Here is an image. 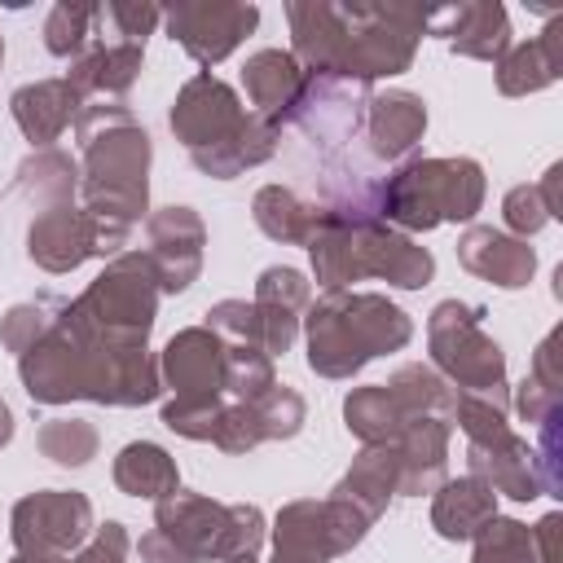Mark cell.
I'll list each match as a JSON object with an SVG mask.
<instances>
[{"instance_id": "6da1fadb", "label": "cell", "mask_w": 563, "mask_h": 563, "mask_svg": "<svg viewBox=\"0 0 563 563\" xmlns=\"http://www.w3.org/2000/svg\"><path fill=\"white\" fill-rule=\"evenodd\" d=\"M290 57L308 75L374 84L383 75L409 70L418 40L427 31V9L405 4H330L290 0Z\"/></svg>"}, {"instance_id": "7a4b0ae2", "label": "cell", "mask_w": 563, "mask_h": 563, "mask_svg": "<svg viewBox=\"0 0 563 563\" xmlns=\"http://www.w3.org/2000/svg\"><path fill=\"white\" fill-rule=\"evenodd\" d=\"M75 136L84 150L79 211L92 220L101 255H119L150 198V132L132 119L128 106L106 101L79 110Z\"/></svg>"}, {"instance_id": "3957f363", "label": "cell", "mask_w": 563, "mask_h": 563, "mask_svg": "<svg viewBox=\"0 0 563 563\" xmlns=\"http://www.w3.org/2000/svg\"><path fill=\"white\" fill-rule=\"evenodd\" d=\"M22 387L35 405L97 400V405H150L163 391L158 361L150 352H110L75 339L70 330L48 325V334L18 356Z\"/></svg>"}, {"instance_id": "277c9868", "label": "cell", "mask_w": 563, "mask_h": 563, "mask_svg": "<svg viewBox=\"0 0 563 563\" xmlns=\"http://www.w3.org/2000/svg\"><path fill=\"white\" fill-rule=\"evenodd\" d=\"M167 123H172L176 141L189 150L194 167L216 180H233L246 167L268 163L282 141V132L273 123L255 119L238 101V92L224 79H216L211 70H198L176 92Z\"/></svg>"}, {"instance_id": "5b68a950", "label": "cell", "mask_w": 563, "mask_h": 563, "mask_svg": "<svg viewBox=\"0 0 563 563\" xmlns=\"http://www.w3.org/2000/svg\"><path fill=\"white\" fill-rule=\"evenodd\" d=\"M308 255L325 290H347L361 277H383L400 290H418L435 273L427 246H418L413 238L374 220L361 207H325V220L308 242Z\"/></svg>"}, {"instance_id": "8992f818", "label": "cell", "mask_w": 563, "mask_h": 563, "mask_svg": "<svg viewBox=\"0 0 563 563\" xmlns=\"http://www.w3.org/2000/svg\"><path fill=\"white\" fill-rule=\"evenodd\" d=\"M308 365L321 378H352L383 352L413 339L409 312L378 290H325L308 303Z\"/></svg>"}, {"instance_id": "52a82bcc", "label": "cell", "mask_w": 563, "mask_h": 563, "mask_svg": "<svg viewBox=\"0 0 563 563\" xmlns=\"http://www.w3.org/2000/svg\"><path fill=\"white\" fill-rule=\"evenodd\" d=\"M158 273L145 251L114 255L97 282L70 303L57 308V325L75 339L110 352H145L154 312H158Z\"/></svg>"}, {"instance_id": "ba28073f", "label": "cell", "mask_w": 563, "mask_h": 563, "mask_svg": "<svg viewBox=\"0 0 563 563\" xmlns=\"http://www.w3.org/2000/svg\"><path fill=\"white\" fill-rule=\"evenodd\" d=\"M356 207L405 233L475 220L484 207V167L475 158H413Z\"/></svg>"}, {"instance_id": "9c48e42d", "label": "cell", "mask_w": 563, "mask_h": 563, "mask_svg": "<svg viewBox=\"0 0 563 563\" xmlns=\"http://www.w3.org/2000/svg\"><path fill=\"white\" fill-rule=\"evenodd\" d=\"M453 422L466 435V466H471L466 475H479L493 493H506L515 501H532V497L545 493L537 453H532V444L523 435H515V427L506 422V405L501 400L457 391Z\"/></svg>"}, {"instance_id": "30bf717a", "label": "cell", "mask_w": 563, "mask_h": 563, "mask_svg": "<svg viewBox=\"0 0 563 563\" xmlns=\"http://www.w3.org/2000/svg\"><path fill=\"white\" fill-rule=\"evenodd\" d=\"M154 528L172 537L194 563L202 559H246L264 545V515L246 501H211L202 493H167L154 506Z\"/></svg>"}, {"instance_id": "8fae6325", "label": "cell", "mask_w": 563, "mask_h": 563, "mask_svg": "<svg viewBox=\"0 0 563 563\" xmlns=\"http://www.w3.org/2000/svg\"><path fill=\"white\" fill-rule=\"evenodd\" d=\"M427 343L435 369L444 374V383H453V391H471L506 405V356L484 334V308L462 299L435 303L427 321Z\"/></svg>"}, {"instance_id": "7c38bea8", "label": "cell", "mask_w": 563, "mask_h": 563, "mask_svg": "<svg viewBox=\"0 0 563 563\" xmlns=\"http://www.w3.org/2000/svg\"><path fill=\"white\" fill-rule=\"evenodd\" d=\"M369 515H361L343 497H303L277 510L273 523V563H330L347 554L369 532Z\"/></svg>"}, {"instance_id": "4fadbf2b", "label": "cell", "mask_w": 563, "mask_h": 563, "mask_svg": "<svg viewBox=\"0 0 563 563\" xmlns=\"http://www.w3.org/2000/svg\"><path fill=\"white\" fill-rule=\"evenodd\" d=\"M9 537L18 554H70L92 537V501L70 488L26 493L13 506Z\"/></svg>"}, {"instance_id": "5bb4252c", "label": "cell", "mask_w": 563, "mask_h": 563, "mask_svg": "<svg viewBox=\"0 0 563 563\" xmlns=\"http://www.w3.org/2000/svg\"><path fill=\"white\" fill-rule=\"evenodd\" d=\"M167 35L198 62V66H216L224 62L260 22L255 4H238V0H185L163 9Z\"/></svg>"}, {"instance_id": "9a60e30c", "label": "cell", "mask_w": 563, "mask_h": 563, "mask_svg": "<svg viewBox=\"0 0 563 563\" xmlns=\"http://www.w3.org/2000/svg\"><path fill=\"white\" fill-rule=\"evenodd\" d=\"M158 378L172 387L180 405H211L224 400V339L207 325H189L167 339L158 356Z\"/></svg>"}, {"instance_id": "2e32d148", "label": "cell", "mask_w": 563, "mask_h": 563, "mask_svg": "<svg viewBox=\"0 0 563 563\" xmlns=\"http://www.w3.org/2000/svg\"><path fill=\"white\" fill-rule=\"evenodd\" d=\"M365 106H369V88L365 84L303 70V92H299V101H295L286 123H299L317 145H343L365 123Z\"/></svg>"}, {"instance_id": "e0dca14e", "label": "cell", "mask_w": 563, "mask_h": 563, "mask_svg": "<svg viewBox=\"0 0 563 563\" xmlns=\"http://www.w3.org/2000/svg\"><path fill=\"white\" fill-rule=\"evenodd\" d=\"M150 233V264L158 273V290L163 295H180L198 282L202 273V246H207V229L198 220L194 207H158L145 220Z\"/></svg>"}, {"instance_id": "ac0fdd59", "label": "cell", "mask_w": 563, "mask_h": 563, "mask_svg": "<svg viewBox=\"0 0 563 563\" xmlns=\"http://www.w3.org/2000/svg\"><path fill=\"white\" fill-rule=\"evenodd\" d=\"M427 31L440 35L453 53L479 62H501L510 48V18L497 0H462V4L427 9Z\"/></svg>"}, {"instance_id": "d6986e66", "label": "cell", "mask_w": 563, "mask_h": 563, "mask_svg": "<svg viewBox=\"0 0 563 563\" xmlns=\"http://www.w3.org/2000/svg\"><path fill=\"white\" fill-rule=\"evenodd\" d=\"M26 255L44 268V273H70L79 268L84 260L101 255V242H97V229L92 220L66 202V207H44L35 211L31 229H26Z\"/></svg>"}, {"instance_id": "ffe728a7", "label": "cell", "mask_w": 563, "mask_h": 563, "mask_svg": "<svg viewBox=\"0 0 563 563\" xmlns=\"http://www.w3.org/2000/svg\"><path fill=\"white\" fill-rule=\"evenodd\" d=\"M427 132V101L418 92L405 88H387L374 92L365 106V136H369V154L383 163H400L418 150Z\"/></svg>"}, {"instance_id": "44dd1931", "label": "cell", "mask_w": 563, "mask_h": 563, "mask_svg": "<svg viewBox=\"0 0 563 563\" xmlns=\"http://www.w3.org/2000/svg\"><path fill=\"white\" fill-rule=\"evenodd\" d=\"M242 88H246L251 114L282 132L299 92H303V66L286 48H260L242 66Z\"/></svg>"}, {"instance_id": "7402d4cb", "label": "cell", "mask_w": 563, "mask_h": 563, "mask_svg": "<svg viewBox=\"0 0 563 563\" xmlns=\"http://www.w3.org/2000/svg\"><path fill=\"white\" fill-rule=\"evenodd\" d=\"M9 110H13V123L22 128V136H26L35 150H53V141H62V132L79 119L84 97H79L75 84L62 75V79L22 84V88L9 97Z\"/></svg>"}, {"instance_id": "603a6c76", "label": "cell", "mask_w": 563, "mask_h": 563, "mask_svg": "<svg viewBox=\"0 0 563 563\" xmlns=\"http://www.w3.org/2000/svg\"><path fill=\"white\" fill-rule=\"evenodd\" d=\"M457 260L466 273L501 286V290H519L532 282V268H537V255L523 238H510L493 224H475L457 238Z\"/></svg>"}, {"instance_id": "cb8c5ba5", "label": "cell", "mask_w": 563, "mask_h": 563, "mask_svg": "<svg viewBox=\"0 0 563 563\" xmlns=\"http://www.w3.org/2000/svg\"><path fill=\"white\" fill-rule=\"evenodd\" d=\"M255 317H260V347L268 356L286 352L295 343V330H299V317L308 308V282L299 268H286V264H273L260 273L255 282Z\"/></svg>"}, {"instance_id": "d4e9b609", "label": "cell", "mask_w": 563, "mask_h": 563, "mask_svg": "<svg viewBox=\"0 0 563 563\" xmlns=\"http://www.w3.org/2000/svg\"><path fill=\"white\" fill-rule=\"evenodd\" d=\"M141 62H145V44H132V40H106L97 31V40L88 44V53H79L66 70V79L75 84V92L88 101V97H123L136 75H141Z\"/></svg>"}, {"instance_id": "484cf974", "label": "cell", "mask_w": 563, "mask_h": 563, "mask_svg": "<svg viewBox=\"0 0 563 563\" xmlns=\"http://www.w3.org/2000/svg\"><path fill=\"white\" fill-rule=\"evenodd\" d=\"M396 493H400V457H396V449H391V444H365V449L352 457L347 475L334 484L330 497H343V501H352L361 515L378 519Z\"/></svg>"}, {"instance_id": "4316f807", "label": "cell", "mask_w": 563, "mask_h": 563, "mask_svg": "<svg viewBox=\"0 0 563 563\" xmlns=\"http://www.w3.org/2000/svg\"><path fill=\"white\" fill-rule=\"evenodd\" d=\"M493 515H497V493H493L479 475L444 479V484L435 488L431 528H435L444 541H471Z\"/></svg>"}, {"instance_id": "83f0119b", "label": "cell", "mask_w": 563, "mask_h": 563, "mask_svg": "<svg viewBox=\"0 0 563 563\" xmlns=\"http://www.w3.org/2000/svg\"><path fill=\"white\" fill-rule=\"evenodd\" d=\"M559 35H563V22H554L550 31H541L528 44L506 48V57L497 62V88L506 97H528V92L550 88L563 75V40Z\"/></svg>"}, {"instance_id": "f1b7e54d", "label": "cell", "mask_w": 563, "mask_h": 563, "mask_svg": "<svg viewBox=\"0 0 563 563\" xmlns=\"http://www.w3.org/2000/svg\"><path fill=\"white\" fill-rule=\"evenodd\" d=\"M251 216L255 224L273 238V242H286V246H308L325 220V207L317 202H303L295 189L286 185H264L251 202Z\"/></svg>"}, {"instance_id": "f546056e", "label": "cell", "mask_w": 563, "mask_h": 563, "mask_svg": "<svg viewBox=\"0 0 563 563\" xmlns=\"http://www.w3.org/2000/svg\"><path fill=\"white\" fill-rule=\"evenodd\" d=\"M114 484L119 493L128 497H150V501H163L167 493L180 488V471H176V457L154 444V440H132L119 449L114 457Z\"/></svg>"}, {"instance_id": "4dcf8cb0", "label": "cell", "mask_w": 563, "mask_h": 563, "mask_svg": "<svg viewBox=\"0 0 563 563\" xmlns=\"http://www.w3.org/2000/svg\"><path fill=\"white\" fill-rule=\"evenodd\" d=\"M343 418H347V431L361 444H391L413 413L391 396L387 383H374V387H356L343 400Z\"/></svg>"}, {"instance_id": "1f68e13d", "label": "cell", "mask_w": 563, "mask_h": 563, "mask_svg": "<svg viewBox=\"0 0 563 563\" xmlns=\"http://www.w3.org/2000/svg\"><path fill=\"white\" fill-rule=\"evenodd\" d=\"M18 185L40 202V211H44V207H66V202H75V194H79V167H75V158L62 154V150H35V154L18 167Z\"/></svg>"}, {"instance_id": "d6a6232c", "label": "cell", "mask_w": 563, "mask_h": 563, "mask_svg": "<svg viewBox=\"0 0 563 563\" xmlns=\"http://www.w3.org/2000/svg\"><path fill=\"white\" fill-rule=\"evenodd\" d=\"M559 176H563V167L554 163V167L541 176V185H515V189L506 194L501 220H506L510 238H523V242H528V233H537V229H545L550 220L563 216V211H559Z\"/></svg>"}, {"instance_id": "836d02e7", "label": "cell", "mask_w": 563, "mask_h": 563, "mask_svg": "<svg viewBox=\"0 0 563 563\" xmlns=\"http://www.w3.org/2000/svg\"><path fill=\"white\" fill-rule=\"evenodd\" d=\"M101 31V4H75V0H62L48 9L44 18V48L53 57H66L75 62L79 53H88V44L97 40Z\"/></svg>"}, {"instance_id": "e575fe53", "label": "cell", "mask_w": 563, "mask_h": 563, "mask_svg": "<svg viewBox=\"0 0 563 563\" xmlns=\"http://www.w3.org/2000/svg\"><path fill=\"white\" fill-rule=\"evenodd\" d=\"M35 444L44 457H53L57 466H84L97 457L101 449V435L88 418H48L40 431H35Z\"/></svg>"}, {"instance_id": "d590c367", "label": "cell", "mask_w": 563, "mask_h": 563, "mask_svg": "<svg viewBox=\"0 0 563 563\" xmlns=\"http://www.w3.org/2000/svg\"><path fill=\"white\" fill-rule=\"evenodd\" d=\"M471 541H475L471 563H537L532 528L519 523V519H501V515H493Z\"/></svg>"}, {"instance_id": "8d00e7d4", "label": "cell", "mask_w": 563, "mask_h": 563, "mask_svg": "<svg viewBox=\"0 0 563 563\" xmlns=\"http://www.w3.org/2000/svg\"><path fill=\"white\" fill-rule=\"evenodd\" d=\"M57 308H62V299H31V303H13V308L0 317V343H4L13 356H22L26 347H35V343L48 334V325H53Z\"/></svg>"}, {"instance_id": "74e56055", "label": "cell", "mask_w": 563, "mask_h": 563, "mask_svg": "<svg viewBox=\"0 0 563 563\" xmlns=\"http://www.w3.org/2000/svg\"><path fill=\"white\" fill-rule=\"evenodd\" d=\"M163 22L158 4H141V0H106L101 4V26H110L114 40H132L145 44V35Z\"/></svg>"}, {"instance_id": "f35d334b", "label": "cell", "mask_w": 563, "mask_h": 563, "mask_svg": "<svg viewBox=\"0 0 563 563\" xmlns=\"http://www.w3.org/2000/svg\"><path fill=\"white\" fill-rule=\"evenodd\" d=\"M207 330L220 334L224 343H251V347H260V317H255V303H246V299H220V303H211L207 308Z\"/></svg>"}, {"instance_id": "ab89813d", "label": "cell", "mask_w": 563, "mask_h": 563, "mask_svg": "<svg viewBox=\"0 0 563 563\" xmlns=\"http://www.w3.org/2000/svg\"><path fill=\"white\" fill-rule=\"evenodd\" d=\"M123 559H128V528L114 519L92 528V537L75 554V563H123Z\"/></svg>"}, {"instance_id": "60d3db41", "label": "cell", "mask_w": 563, "mask_h": 563, "mask_svg": "<svg viewBox=\"0 0 563 563\" xmlns=\"http://www.w3.org/2000/svg\"><path fill=\"white\" fill-rule=\"evenodd\" d=\"M136 554H141V563H194L172 537H163L158 528H150L141 541H136Z\"/></svg>"}, {"instance_id": "b9f144b4", "label": "cell", "mask_w": 563, "mask_h": 563, "mask_svg": "<svg viewBox=\"0 0 563 563\" xmlns=\"http://www.w3.org/2000/svg\"><path fill=\"white\" fill-rule=\"evenodd\" d=\"M559 515H545L537 528H532V550H537V563H559Z\"/></svg>"}, {"instance_id": "7bdbcfd3", "label": "cell", "mask_w": 563, "mask_h": 563, "mask_svg": "<svg viewBox=\"0 0 563 563\" xmlns=\"http://www.w3.org/2000/svg\"><path fill=\"white\" fill-rule=\"evenodd\" d=\"M13 440V413H9V405L0 400V449Z\"/></svg>"}, {"instance_id": "ee69618b", "label": "cell", "mask_w": 563, "mask_h": 563, "mask_svg": "<svg viewBox=\"0 0 563 563\" xmlns=\"http://www.w3.org/2000/svg\"><path fill=\"white\" fill-rule=\"evenodd\" d=\"M13 563H70L66 554H13Z\"/></svg>"}, {"instance_id": "f6af8a7d", "label": "cell", "mask_w": 563, "mask_h": 563, "mask_svg": "<svg viewBox=\"0 0 563 563\" xmlns=\"http://www.w3.org/2000/svg\"><path fill=\"white\" fill-rule=\"evenodd\" d=\"M229 563H255V554H246V559H229Z\"/></svg>"}, {"instance_id": "bcb514c9", "label": "cell", "mask_w": 563, "mask_h": 563, "mask_svg": "<svg viewBox=\"0 0 563 563\" xmlns=\"http://www.w3.org/2000/svg\"><path fill=\"white\" fill-rule=\"evenodd\" d=\"M0 62H4V40H0Z\"/></svg>"}]
</instances>
